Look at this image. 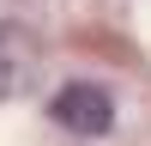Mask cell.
I'll return each mask as SVG.
<instances>
[{
  "label": "cell",
  "instance_id": "6da1fadb",
  "mask_svg": "<svg viewBox=\"0 0 151 146\" xmlns=\"http://www.w3.org/2000/svg\"><path fill=\"white\" fill-rule=\"evenodd\" d=\"M48 116L67 134H79V140H97V134H109V122H115V104H109L103 85H60L55 104H48Z\"/></svg>",
  "mask_w": 151,
  "mask_h": 146
},
{
  "label": "cell",
  "instance_id": "7a4b0ae2",
  "mask_svg": "<svg viewBox=\"0 0 151 146\" xmlns=\"http://www.w3.org/2000/svg\"><path fill=\"white\" fill-rule=\"evenodd\" d=\"M36 67V49H30V31L24 24H0V97H12Z\"/></svg>",
  "mask_w": 151,
  "mask_h": 146
}]
</instances>
